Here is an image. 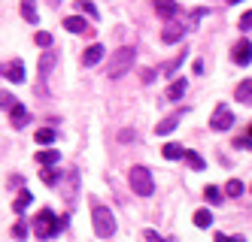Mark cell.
I'll return each instance as SVG.
<instances>
[{"mask_svg":"<svg viewBox=\"0 0 252 242\" xmlns=\"http://www.w3.org/2000/svg\"><path fill=\"white\" fill-rule=\"evenodd\" d=\"M155 12L161 18H173L179 12V3H176V0H155Z\"/></svg>","mask_w":252,"mask_h":242,"instance_id":"cell-13","label":"cell"},{"mask_svg":"<svg viewBox=\"0 0 252 242\" xmlns=\"http://www.w3.org/2000/svg\"><path fill=\"white\" fill-rule=\"evenodd\" d=\"M12 236L15 239H28V224H25V221H15V224H12Z\"/></svg>","mask_w":252,"mask_h":242,"instance_id":"cell-29","label":"cell"},{"mask_svg":"<svg viewBox=\"0 0 252 242\" xmlns=\"http://www.w3.org/2000/svg\"><path fill=\"white\" fill-rule=\"evenodd\" d=\"M55 61H58V54L55 52H43V58H40V73H43V76H49V73H52V67H55Z\"/></svg>","mask_w":252,"mask_h":242,"instance_id":"cell-20","label":"cell"},{"mask_svg":"<svg viewBox=\"0 0 252 242\" xmlns=\"http://www.w3.org/2000/svg\"><path fill=\"white\" fill-rule=\"evenodd\" d=\"M225 194H231V197H240V194H243V182H240V179H228V185H225Z\"/></svg>","mask_w":252,"mask_h":242,"instance_id":"cell-25","label":"cell"},{"mask_svg":"<svg viewBox=\"0 0 252 242\" xmlns=\"http://www.w3.org/2000/svg\"><path fill=\"white\" fill-rule=\"evenodd\" d=\"M31 203H33V194H31V191H22L19 197L12 200V212H15V215H22V212L31 206Z\"/></svg>","mask_w":252,"mask_h":242,"instance_id":"cell-17","label":"cell"},{"mask_svg":"<svg viewBox=\"0 0 252 242\" xmlns=\"http://www.w3.org/2000/svg\"><path fill=\"white\" fill-rule=\"evenodd\" d=\"M37 46H43L49 52V46H52V33L49 30H37Z\"/></svg>","mask_w":252,"mask_h":242,"instance_id":"cell-30","label":"cell"},{"mask_svg":"<svg viewBox=\"0 0 252 242\" xmlns=\"http://www.w3.org/2000/svg\"><path fill=\"white\" fill-rule=\"evenodd\" d=\"M9 121H12V127L15 130H22V127H28V121H31V112L22 106V103H15L12 109H9Z\"/></svg>","mask_w":252,"mask_h":242,"instance_id":"cell-8","label":"cell"},{"mask_svg":"<svg viewBox=\"0 0 252 242\" xmlns=\"http://www.w3.org/2000/svg\"><path fill=\"white\" fill-rule=\"evenodd\" d=\"M94 233L100 236V239H110L113 233H116V215L106 209V206H94Z\"/></svg>","mask_w":252,"mask_h":242,"instance_id":"cell-4","label":"cell"},{"mask_svg":"<svg viewBox=\"0 0 252 242\" xmlns=\"http://www.w3.org/2000/svg\"><path fill=\"white\" fill-rule=\"evenodd\" d=\"M237 27H240V30H252V9L240 15V22H237Z\"/></svg>","mask_w":252,"mask_h":242,"instance_id":"cell-31","label":"cell"},{"mask_svg":"<svg viewBox=\"0 0 252 242\" xmlns=\"http://www.w3.org/2000/svg\"><path fill=\"white\" fill-rule=\"evenodd\" d=\"M204 15H207V9H194V12H191V22H201Z\"/></svg>","mask_w":252,"mask_h":242,"instance_id":"cell-36","label":"cell"},{"mask_svg":"<svg viewBox=\"0 0 252 242\" xmlns=\"http://www.w3.org/2000/svg\"><path fill=\"white\" fill-rule=\"evenodd\" d=\"M225 3H228V6H234V3H240V0H225Z\"/></svg>","mask_w":252,"mask_h":242,"instance_id":"cell-37","label":"cell"},{"mask_svg":"<svg viewBox=\"0 0 252 242\" xmlns=\"http://www.w3.org/2000/svg\"><path fill=\"white\" fill-rule=\"evenodd\" d=\"M186 163L191 166V170H204V158L197 152H191V148H186Z\"/></svg>","mask_w":252,"mask_h":242,"instance_id":"cell-23","label":"cell"},{"mask_svg":"<svg viewBox=\"0 0 252 242\" xmlns=\"http://www.w3.org/2000/svg\"><path fill=\"white\" fill-rule=\"evenodd\" d=\"M22 18L31 22V25L40 22V12H37V3H33V0H22Z\"/></svg>","mask_w":252,"mask_h":242,"instance_id":"cell-15","label":"cell"},{"mask_svg":"<svg viewBox=\"0 0 252 242\" xmlns=\"http://www.w3.org/2000/svg\"><path fill=\"white\" fill-rule=\"evenodd\" d=\"M179 118H183V115H179V112H176V115H167L164 121H161V124L155 127V134H158V136H167V134H170V130H173V127L179 124Z\"/></svg>","mask_w":252,"mask_h":242,"instance_id":"cell-19","label":"cell"},{"mask_svg":"<svg viewBox=\"0 0 252 242\" xmlns=\"http://www.w3.org/2000/svg\"><path fill=\"white\" fill-rule=\"evenodd\" d=\"M234 97L240 103H246V106H252V79H243L237 88H234Z\"/></svg>","mask_w":252,"mask_h":242,"instance_id":"cell-14","label":"cell"},{"mask_svg":"<svg viewBox=\"0 0 252 242\" xmlns=\"http://www.w3.org/2000/svg\"><path fill=\"white\" fill-rule=\"evenodd\" d=\"M128 182H131L134 194H140V197H152L155 194V179H152V170H146V166H134Z\"/></svg>","mask_w":252,"mask_h":242,"instance_id":"cell-3","label":"cell"},{"mask_svg":"<svg viewBox=\"0 0 252 242\" xmlns=\"http://www.w3.org/2000/svg\"><path fill=\"white\" fill-rule=\"evenodd\" d=\"M64 27H67L70 33H85V30H88L85 18H79V15H67V18H64Z\"/></svg>","mask_w":252,"mask_h":242,"instance_id":"cell-16","label":"cell"},{"mask_svg":"<svg viewBox=\"0 0 252 242\" xmlns=\"http://www.w3.org/2000/svg\"><path fill=\"white\" fill-rule=\"evenodd\" d=\"M103 52H106V49H103L100 43H92V46L85 49V54H82V64H85V67H94V64H100Z\"/></svg>","mask_w":252,"mask_h":242,"instance_id":"cell-11","label":"cell"},{"mask_svg":"<svg viewBox=\"0 0 252 242\" xmlns=\"http://www.w3.org/2000/svg\"><path fill=\"white\" fill-rule=\"evenodd\" d=\"M79 9H82L88 18H100V12H97V6L92 3V0H79Z\"/></svg>","mask_w":252,"mask_h":242,"instance_id":"cell-26","label":"cell"},{"mask_svg":"<svg viewBox=\"0 0 252 242\" xmlns=\"http://www.w3.org/2000/svg\"><path fill=\"white\" fill-rule=\"evenodd\" d=\"M210 127L213 130H231L234 127V112H231V106L219 103L213 109V118H210Z\"/></svg>","mask_w":252,"mask_h":242,"instance_id":"cell-6","label":"cell"},{"mask_svg":"<svg viewBox=\"0 0 252 242\" xmlns=\"http://www.w3.org/2000/svg\"><path fill=\"white\" fill-rule=\"evenodd\" d=\"M216 242H246L243 236H225V233H216Z\"/></svg>","mask_w":252,"mask_h":242,"instance_id":"cell-32","label":"cell"},{"mask_svg":"<svg viewBox=\"0 0 252 242\" xmlns=\"http://www.w3.org/2000/svg\"><path fill=\"white\" fill-rule=\"evenodd\" d=\"M61 194L67 200V206L73 209L76 206V194H79V170H67L61 179Z\"/></svg>","mask_w":252,"mask_h":242,"instance_id":"cell-5","label":"cell"},{"mask_svg":"<svg viewBox=\"0 0 252 242\" xmlns=\"http://www.w3.org/2000/svg\"><path fill=\"white\" fill-rule=\"evenodd\" d=\"M134 61H137V52L131 49V46H122V49H116L113 54H110V79H122L125 73H131L134 70Z\"/></svg>","mask_w":252,"mask_h":242,"instance_id":"cell-2","label":"cell"},{"mask_svg":"<svg viewBox=\"0 0 252 242\" xmlns=\"http://www.w3.org/2000/svg\"><path fill=\"white\" fill-rule=\"evenodd\" d=\"M164 158L167 161H179V158H186V148L179 145V142H167L164 145Z\"/></svg>","mask_w":252,"mask_h":242,"instance_id":"cell-21","label":"cell"},{"mask_svg":"<svg viewBox=\"0 0 252 242\" xmlns=\"http://www.w3.org/2000/svg\"><path fill=\"white\" fill-rule=\"evenodd\" d=\"M37 142H55V130H52V127H43V130H37Z\"/></svg>","mask_w":252,"mask_h":242,"instance_id":"cell-27","label":"cell"},{"mask_svg":"<svg viewBox=\"0 0 252 242\" xmlns=\"http://www.w3.org/2000/svg\"><path fill=\"white\" fill-rule=\"evenodd\" d=\"M194 227H213L210 209H197V212H194Z\"/></svg>","mask_w":252,"mask_h":242,"instance_id":"cell-22","label":"cell"},{"mask_svg":"<svg viewBox=\"0 0 252 242\" xmlns=\"http://www.w3.org/2000/svg\"><path fill=\"white\" fill-rule=\"evenodd\" d=\"M61 179V170H55V166H49V170H43V182L46 185H55Z\"/></svg>","mask_w":252,"mask_h":242,"instance_id":"cell-28","label":"cell"},{"mask_svg":"<svg viewBox=\"0 0 252 242\" xmlns=\"http://www.w3.org/2000/svg\"><path fill=\"white\" fill-rule=\"evenodd\" d=\"M37 163H43L46 170H49V166H58V163H61V152H58V148H46V152H37Z\"/></svg>","mask_w":252,"mask_h":242,"instance_id":"cell-12","label":"cell"},{"mask_svg":"<svg viewBox=\"0 0 252 242\" xmlns=\"http://www.w3.org/2000/svg\"><path fill=\"white\" fill-rule=\"evenodd\" d=\"M143 236H146V242H164V239H161L155 230H143Z\"/></svg>","mask_w":252,"mask_h":242,"instance_id":"cell-35","label":"cell"},{"mask_svg":"<svg viewBox=\"0 0 252 242\" xmlns=\"http://www.w3.org/2000/svg\"><path fill=\"white\" fill-rule=\"evenodd\" d=\"M64 227H67V215L55 218L52 209H40V215L33 218V233H37L40 239H52L55 233H61Z\"/></svg>","mask_w":252,"mask_h":242,"instance_id":"cell-1","label":"cell"},{"mask_svg":"<svg viewBox=\"0 0 252 242\" xmlns=\"http://www.w3.org/2000/svg\"><path fill=\"white\" fill-rule=\"evenodd\" d=\"M186 88H189L186 79H176V82H170V88L164 91V97H167V100H179V97L186 94Z\"/></svg>","mask_w":252,"mask_h":242,"instance_id":"cell-18","label":"cell"},{"mask_svg":"<svg viewBox=\"0 0 252 242\" xmlns=\"http://www.w3.org/2000/svg\"><path fill=\"white\" fill-rule=\"evenodd\" d=\"M231 58H234V64H237V67H246L252 61V40H237V43H234Z\"/></svg>","mask_w":252,"mask_h":242,"instance_id":"cell-7","label":"cell"},{"mask_svg":"<svg viewBox=\"0 0 252 242\" xmlns=\"http://www.w3.org/2000/svg\"><path fill=\"white\" fill-rule=\"evenodd\" d=\"M186 36V25H164V30H161V43H179Z\"/></svg>","mask_w":252,"mask_h":242,"instance_id":"cell-9","label":"cell"},{"mask_svg":"<svg viewBox=\"0 0 252 242\" xmlns=\"http://www.w3.org/2000/svg\"><path fill=\"white\" fill-rule=\"evenodd\" d=\"M234 145H237V148H243V152H249V148H252V139H249V136H243V139H237Z\"/></svg>","mask_w":252,"mask_h":242,"instance_id":"cell-34","label":"cell"},{"mask_svg":"<svg viewBox=\"0 0 252 242\" xmlns=\"http://www.w3.org/2000/svg\"><path fill=\"white\" fill-rule=\"evenodd\" d=\"M249 139H252V124H249Z\"/></svg>","mask_w":252,"mask_h":242,"instance_id":"cell-38","label":"cell"},{"mask_svg":"<svg viewBox=\"0 0 252 242\" xmlns=\"http://www.w3.org/2000/svg\"><path fill=\"white\" fill-rule=\"evenodd\" d=\"M204 197H207V200L213 203V206H219V203H222V197H225V194H222L219 188H216V185H207V191H204Z\"/></svg>","mask_w":252,"mask_h":242,"instance_id":"cell-24","label":"cell"},{"mask_svg":"<svg viewBox=\"0 0 252 242\" xmlns=\"http://www.w3.org/2000/svg\"><path fill=\"white\" fill-rule=\"evenodd\" d=\"M3 76H6L9 82H15V85H19V82H25V64H22L19 58H15V61H9V64L3 67Z\"/></svg>","mask_w":252,"mask_h":242,"instance_id":"cell-10","label":"cell"},{"mask_svg":"<svg viewBox=\"0 0 252 242\" xmlns=\"http://www.w3.org/2000/svg\"><path fill=\"white\" fill-rule=\"evenodd\" d=\"M140 79H143V82H146V85H149V82L155 79V70H152V67H146V70H143V73H140Z\"/></svg>","mask_w":252,"mask_h":242,"instance_id":"cell-33","label":"cell"}]
</instances>
